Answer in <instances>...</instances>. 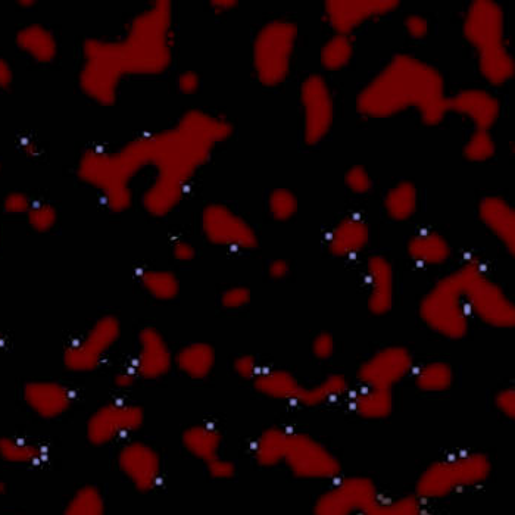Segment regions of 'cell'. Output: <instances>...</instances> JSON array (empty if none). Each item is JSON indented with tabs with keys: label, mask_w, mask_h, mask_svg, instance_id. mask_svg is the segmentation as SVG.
<instances>
[{
	"label": "cell",
	"mask_w": 515,
	"mask_h": 515,
	"mask_svg": "<svg viewBox=\"0 0 515 515\" xmlns=\"http://www.w3.org/2000/svg\"><path fill=\"white\" fill-rule=\"evenodd\" d=\"M232 124L202 111H189L174 129L148 140L146 164L155 165L158 177L143 195V206L155 217L173 211L187 186L212 149L232 134Z\"/></svg>",
	"instance_id": "2"
},
{
	"label": "cell",
	"mask_w": 515,
	"mask_h": 515,
	"mask_svg": "<svg viewBox=\"0 0 515 515\" xmlns=\"http://www.w3.org/2000/svg\"><path fill=\"white\" fill-rule=\"evenodd\" d=\"M345 181L352 192L365 193L371 189L370 176H368L367 170L364 167H360V165L351 168L346 173Z\"/></svg>",
	"instance_id": "46"
},
{
	"label": "cell",
	"mask_w": 515,
	"mask_h": 515,
	"mask_svg": "<svg viewBox=\"0 0 515 515\" xmlns=\"http://www.w3.org/2000/svg\"><path fill=\"white\" fill-rule=\"evenodd\" d=\"M463 277L465 299L474 317L498 329H510L515 323L513 302L483 270L476 259L465 262L458 268Z\"/></svg>",
	"instance_id": "8"
},
{
	"label": "cell",
	"mask_w": 515,
	"mask_h": 515,
	"mask_svg": "<svg viewBox=\"0 0 515 515\" xmlns=\"http://www.w3.org/2000/svg\"><path fill=\"white\" fill-rule=\"evenodd\" d=\"M146 165V139H137L121 151H87L78 162V176L101 192L109 209L126 211L131 204V179Z\"/></svg>",
	"instance_id": "4"
},
{
	"label": "cell",
	"mask_w": 515,
	"mask_h": 515,
	"mask_svg": "<svg viewBox=\"0 0 515 515\" xmlns=\"http://www.w3.org/2000/svg\"><path fill=\"white\" fill-rule=\"evenodd\" d=\"M352 56V43L346 36H337L330 39L321 51V64L327 70H339L348 64Z\"/></svg>",
	"instance_id": "39"
},
{
	"label": "cell",
	"mask_w": 515,
	"mask_h": 515,
	"mask_svg": "<svg viewBox=\"0 0 515 515\" xmlns=\"http://www.w3.org/2000/svg\"><path fill=\"white\" fill-rule=\"evenodd\" d=\"M312 354L318 360H329L335 354V339L330 333H321L312 340Z\"/></svg>",
	"instance_id": "47"
},
{
	"label": "cell",
	"mask_w": 515,
	"mask_h": 515,
	"mask_svg": "<svg viewBox=\"0 0 515 515\" xmlns=\"http://www.w3.org/2000/svg\"><path fill=\"white\" fill-rule=\"evenodd\" d=\"M46 457L39 443L23 438H0V458L12 464H36Z\"/></svg>",
	"instance_id": "34"
},
{
	"label": "cell",
	"mask_w": 515,
	"mask_h": 515,
	"mask_svg": "<svg viewBox=\"0 0 515 515\" xmlns=\"http://www.w3.org/2000/svg\"><path fill=\"white\" fill-rule=\"evenodd\" d=\"M379 496L376 483L368 477H337L318 496L314 515H364Z\"/></svg>",
	"instance_id": "11"
},
{
	"label": "cell",
	"mask_w": 515,
	"mask_h": 515,
	"mask_svg": "<svg viewBox=\"0 0 515 515\" xmlns=\"http://www.w3.org/2000/svg\"><path fill=\"white\" fill-rule=\"evenodd\" d=\"M118 465L134 488L148 492L161 479V458L151 445L139 440L126 443L118 454Z\"/></svg>",
	"instance_id": "17"
},
{
	"label": "cell",
	"mask_w": 515,
	"mask_h": 515,
	"mask_svg": "<svg viewBox=\"0 0 515 515\" xmlns=\"http://www.w3.org/2000/svg\"><path fill=\"white\" fill-rule=\"evenodd\" d=\"M184 448L199 460L209 463L218 457V451L221 446V433L211 424H198V426L189 427L184 430L183 436Z\"/></svg>",
	"instance_id": "29"
},
{
	"label": "cell",
	"mask_w": 515,
	"mask_h": 515,
	"mask_svg": "<svg viewBox=\"0 0 515 515\" xmlns=\"http://www.w3.org/2000/svg\"><path fill=\"white\" fill-rule=\"evenodd\" d=\"M139 279L146 292L159 301H171L179 295V279L170 271L143 270Z\"/></svg>",
	"instance_id": "35"
},
{
	"label": "cell",
	"mask_w": 515,
	"mask_h": 515,
	"mask_svg": "<svg viewBox=\"0 0 515 515\" xmlns=\"http://www.w3.org/2000/svg\"><path fill=\"white\" fill-rule=\"evenodd\" d=\"M298 211V199L286 189L274 190L270 195V212L276 220L286 221Z\"/></svg>",
	"instance_id": "42"
},
{
	"label": "cell",
	"mask_w": 515,
	"mask_h": 515,
	"mask_svg": "<svg viewBox=\"0 0 515 515\" xmlns=\"http://www.w3.org/2000/svg\"><path fill=\"white\" fill-rule=\"evenodd\" d=\"M255 389L262 395L279 401L299 402L304 385L290 371L262 368L254 379Z\"/></svg>",
	"instance_id": "23"
},
{
	"label": "cell",
	"mask_w": 515,
	"mask_h": 515,
	"mask_svg": "<svg viewBox=\"0 0 515 515\" xmlns=\"http://www.w3.org/2000/svg\"><path fill=\"white\" fill-rule=\"evenodd\" d=\"M414 358L404 346H387L371 355L360 365L358 382L361 386L392 389L396 383L411 376Z\"/></svg>",
	"instance_id": "14"
},
{
	"label": "cell",
	"mask_w": 515,
	"mask_h": 515,
	"mask_svg": "<svg viewBox=\"0 0 515 515\" xmlns=\"http://www.w3.org/2000/svg\"><path fill=\"white\" fill-rule=\"evenodd\" d=\"M23 151L30 156H36L40 154L39 146H37L36 143L31 142V140H26V142H23Z\"/></svg>",
	"instance_id": "56"
},
{
	"label": "cell",
	"mask_w": 515,
	"mask_h": 515,
	"mask_svg": "<svg viewBox=\"0 0 515 515\" xmlns=\"http://www.w3.org/2000/svg\"><path fill=\"white\" fill-rule=\"evenodd\" d=\"M120 335V320L115 315H103L93 323L86 336L74 340L65 348V368L76 373L95 370L106 352L120 339Z\"/></svg>",
	"instance_id": "12"
},
{
	"label": "cell",
	"mask_w": 515,
	"mask_h": 515,
	"mask_svg": "<svg viewBox=\"0 0 515 515\" xmlns=\"http://www.w3.org/2000/svg\"><path fill=\"white\" fill-rule=\"evenodd\" d=\"M170 62L171 3L155 2L134 18L124 39L84 45L80 87L99 105H114L123 77L161 74Z\"/></svg>",
	"instance_id": "1"
},
{
	"label": "cell",
	"mask_w": 515,
	"mask_h": 515,
	"mask_svg": "<svg viewBox=\"0 0 515 515\" xmlns=\"http://www.w3.org/2000/svg\"><path fill=\"white\" fill-rule=\"evenodd\" d=\"M283 463L299 479L335 480L342 474L335 455L307 433L289 432Z\"/></svg>",
	"instance_id": "10"
},
{
	"label": "cell",
	"mask_w": 515,
	"mask_h": 515,
	"mask_svg": "<svg viewBox=\"0 0 515 515\" xmlns=\"http://www.w3.org/2000/svg\"><path fill=\"white\" fill-rule=\"evenodd\" d=\"M233 368L237 376L245 380H252V382L258 376L259 371L262 370L259 367L257 358L252 357V355H240V357H237L233 362Z\"/></svg>",
	"instance_id": "45"
},
{
	"label": "cell",
	"mask_w": 515,
	"mask_h": 515,
	"mask_svg": "<svg viewBox=\"0 0 515 515\" xmlns=\"http://www.w3.org/2000/svg\"><path fill=\"white\" fill-rule=\"evenodd\" d=\"M26 404L43 418H55L64 414L74 401L71 387L53 380H33L24 385Z\"/></svg>",
	"instance_id": "20"
},
{
	"label": "cell",
	"mask_w": 515,
	"mask_h": 515,
	"mask_svg": "<svg viewBox=\"0 0 515 515\" xmlns=\"http://www.w3.org/2000/svg\"><path fill=\"white\" fill-rule=\"evenodd\" d=\"M493 402H495V407L498 408L502 414L507 415V417H514L515 392L513 387L502 389L501 392L496 393L495 398H493Z\"/></svg>",
	"instance_id": "49"
},
{
	"label": "cell",
	"mask_w": 515,
	"mask_h": 515,
	"mask_svg": "<svg viewBox=\"0 0 515 515\" xmlns=\"http://www.w3.org/2000/svg\"><path fill=\"white\" fill-rule=\"evenodd\" d=\"M136 371L133 370V367L124 368V370L118 371L114 377L115 386L123 387V389H127V387H131L136 383L137 380Z\"/></svg>",
	"instance_id": "53"
},
{
	"label": "cell",
	"mask_w": 515,
	"mask_h": 515,
	"mask_svg": "<svg viewBox=\"0 0 515 515\" xmlns=\"http://www.w3.org/2000/svg\"><path fill=\"white\" fill-rule=\"evenodd\" d=\"M420 314L424 323L439 335L449 339H461L467 335L471 314L460 271L443 277L435 284L421 301Z\"/></svg>",
	"instance_id": "7"
},
{
	"label": "cell",
	"mask_w": 515,
	"mask_h": 515,
	"mask_svg": "<svg viewBox=\"0 0 515 515\" xmlns=\"http://www.w3.org/2000/svg\"><path fill=\"white\" fill-rule=\"evenodd\" d=\"M496 146L492 140L489 131L476 130L473 136L468 140L464 148V155L468 161H486L495 155Z\"/></svg>",
	"instance_id": "40"
},
{
	"label": "cell",
	"mask_w": 515,
	"mask_h": 515,
	"mask_svg": "<svg viewBox=\"0 0 515 515\" xmlns=\"http://www.w3.org/2000/svg\"><path fill=\"white\" fill-rule=\"evenodd\" d=\"M415 386L423 392H443L454 382V371L446 362H426L412 370Z\"/></svg>",
	"instance_id": "33"
},
{
	"label": "cell",
	"mask_w": 515,
	"mask_h": 515,
	"mask_svg": "<svg viewBox=\"0 0 515 515\" xmlns=\"http://www.w3.org/2000/svg\"><path fill=\"white\" fill-rule=\"evenodd\" d=\"M424 502L417 495L399 496V498H379L373 502L364 515H423Z\"/></svg>",
	"instance_id": "36"
},
{
	"label": "cell",
	"mask_w": 515,
	"mask_h": 515,
	"mask_svg": "<svg viewBox=\"0 0 515 515\" xmlns=\"http://www.w3.org/2000/svg\"><path fill=\"white\" fill-rule=\"evenodd\" d=\"M455 111L473 121L477 130L489 131L498 120L499 103L482 90H465L454 98H448V112Z\"/></svg>",
	"instance_id": "21"
},
{
	"label": "cell",
	"mask_w": 515,
	"mask_h": 515,
	"mask_svg": "<svg viewBox=\"0 0 515 515\" xmlns=\"http://www.w3.org/2000/svg\"><path fill=\"white\" fill-rule=\"evenodd\" d=\"M215 360V349L212 348L208 343L195 342L189 343V345L183 346L176 357L177 367L183 371L186 376L192 377V379H205L214 370Z\"/></svg>",
	"instance_id": "28"
},
{
	"label": "cell",
	"mask_w": 515,
	"mask_h": 515,
	"mask_svg": "<svg viewBox=\"0 0 515 515\" xmlns=\"http://www.w3.org/2000/svg\"><path fill=\"white\" fill-rule=\"evenodd\" d=\"M423 515H432V514H429V513H427V511H426V513H424Z\"/></svg>",
	"instance_id": "58"
},
{
	"label": "cell",
	"mask_w": 515,
	"mask_h": 515,
	"mask_svg": "<svg viewBox=\"0 0 515 515\" xmlns=\"http://www.w3.org/2000/svg\"><path fill=\"white\" fill-rule=\"evenodd\" d=\"M14 83V70L11 64L0 58V89H9Z\"/></svg>",
	"instance_id": "54"
},
{
	"label": "cell",
	"mask_w": 515,
	"mask_h": 515,
	"mask_svg": "<svg viewBox=\"0 0 515 515\" xmlns=\"http://www.w3.org/2000/svg\"><path fill=\"white\" fill-rule=\"evenodd\" d=\"M367 280L370 287L368 309L383 315L393 305V268L383 257H371L367 262Z\"/></svg>",
	"instance_id": "22"
},
{
	"label": "cell",
	"mask_w": 515,
	"mask_h": 515,
	"mask_svg": "<svg viewBox=\"0 0 515 515\" xmlns=\"http://www.w3.org/2000/svg\"><path fill=\"white\" fill-rule=\"evenodd\" d=\"M301 99L305 111V142L315 145L332 129V93L323 78L311 76L302 84Z\"/></svg>",
	"instance_id": "16"
},
{
	"label": "cell",
	"mask_w": 515,
	"mask_h": 515,
	"mask_svg": "<svg viewBox=\"0 0 515 515\" xmlns=\"http://www.w3.org/2000/svg\"><path fill=\"white\" fill-rule=\"evenodd\" d=\"M202 229L206 239L214 245L233 249H254L258 246L254 229L224 205L206 206L202 214Z\"/></svg>",
	"instance_id": "15"
},
{
	"label": "cell",
	"mask_w": 515,
	"mask_h": 515,
	"mask_svg": "<svg viewBox=\"0 0 515 515\" xmlns=\"http://www.w3.org/2000/svg\"><path fill=\"white\" fill-rule=\"evenodd\" d=\"M17 46L28 58L40 64H49L58 55V42L48 28L31 24L21 28L17 34Z\"/></svg>",
	"instance_id": "25"
},
{
	"label": "cell",
	"mask_w": 515,
	"mask_h": 515,
	"mask_svg": "<svg viewBox=\"0 0 515 515\" xmlns=\"http://www.w3.org/2000/svg\"><path fill=\"white\" fill-rule=\"evenodd\" d=\"M139 348H137L136 358H134L133 370L142 379H159L171 370L174 357L164 336L154 329L145 327L139 333Z\"/></svg>",
	"instance_id": "18"
},
{
	"label": "cell",
	"mask_w": 515,
	"mask_h": 515,
	"mask_svg": "<svg viewBox=\"0 0 515 515\" xmlns=\"http://www.w3.org/2000/svg\"><path fill=\"white\" fill-rule=\"evenodd\" d=\"M357 108L373 118L392 117L415 108L427 126H438L448 112V98L436 68L412 56L398 55L364 87Z\"/></svg>",
	"instance_id": "3"
},
{
	"label": "cell",
	"mask_w": 515,
	"mask_h": 515,
	"mask_svg": "<svg viewBox=\"0 0 515 515\" xmlns=\"http://www.w3.org/2000/svg\"><path fill=\"white\" fill-rule=\"evenodd\" d=\"M199 76L193 71H186L179 77V89L184 95H193L199 89Z\"/></svg>",
	"instance_id": "51"
},
{
	"label": "cell",
	"mask_w": 515,
	"mask_h": 515,
	"mask_svg": "<svg viewBox=\"0 0 515 515\" xmlns=\"http://www.w3.org/2000/svg\"><path fill=\"white\" fill-rule=\"evenodd\" d=\"M212 5L221 6V8H224V9H232L233 6L237 5V2H223V0H221V2H214V3H212Z\"/></svg>",
	"instance_id": "57"
},
{
	"label": "cell",
	"mask_w": 515,
	"mask_h": 515,
	"mask_svg": "<svg viewBox=\"0 0 515 515\" xmlns=\"http://www.w3.org/2000/svg\"><path fill=\"white\" fill-rule=\"evenodd\" d=\"M251 290L248 287H230L221 296V304L227 309H237L245 307L251 302Z\"/></svg>",
	"instance_id": "43"
},
{
	"label": "cell",
	"mask_w": 515,
	"mask_h": 515,
	"mask_svg": "<svg viewBox=\"0 0 515 515\" xmlns=\"http://www.w3.org/2000/svg\"><path fill=\"white\" fill-rule=\"evenodd\" d=\"M290 267L286 261L283 259H276V261L271 262L270 267H268V273L273 279H284V277L289 274Z\"/></svg>",
	"instance_id": "55"
},
{
	"label": "cell",
	"mask_w": 515,
	"mask_h": 515,
	"mask_svg": "<svg viewBox=\"0 0 515 515\" xmlns=\"http://www.w3.org/2000/svg\"><path fill=\"white\" fill-rule=\"evenodd\" d=\"M417 208V190L414 184L399 183L386 196L387 214L393 220L404 221L410 218Z\"/></svg>",
	"instance_id": "37"
},
{
	"label": "cell",
	"mask_w": 515,
	"mask_h": 515,
	"mask_svg": "<svg viewBox=\"0 0 515 515\" xmlns=\"http://www.w3.org/2000/svg\"><path fill=\"white\" fill-rule=\"evenodd\" d=\"M145 421V411L139 405L112 401L102 405L87 420V439L93 445H106L136 432Z\"/></svg>",
	"instance_id": "13"
},
{
	"label": "cell",
	"mask_w": 515,
	"mask_h": 515,
	"mask_svg": "<svg viewBox=\"0 0 515 515\" xmlns=\"http://www.w3.org/2000/svg\"><path fill=\"white\" fill-rule=\"evenodd\" d=\"M28 224L37 233H46L55 227L58 214L51 204L46 202H33L30 211L27 212Z\"/></svg>",
	"instance_id": "41"
},
{
	"label": "cell",
	"mask_w": 515,
	"mask_h": 515,
	"mask_svg": "<svg viewBox=\"0 0 515 515\" xmlns=\"http://www.w3.org/2000/svg\"><path fill=\"white\" fill-rule=\"evenodd\" d=\"M408 254L414 261L424 265L442 264L451 255L448 242L438 233H423L412 237Z\"/></svg>",
	"instance_id": "30"
},
{
	"label": "cell",
	"mask_w": 515,
	"mask_h": 515,
	"mask_svg": "<svg viewBox=\"0 0 515 515\" xmlns=\"http://www.w3.org/2000/svg\"><path fill=\"white\" fill-rule=\"evenodd\" d=\"M368 237H370V232H368L367 224L362 223L361 220L349 218V220L342 221L330 234V252L336 257H351L367 245Z\"/></svg>",
	"instance_id": "26"
},
{
	"label": "cell",
	"mask_w": 515,
	"mask_h": 515,
	"mask_svg": "<svg viewBox=\"0 0 515 515\" xmlns=\"http://www.w3.org/2000/svg\"><path fill=\"white\" fill-rule=\"evenodd\" d=\"M468 42L479 52L480 71L492 84H502L514 76V59L505 46L504 14L496 3H471L464 23Z\"/></svg>",
	"instance_id": "5"
},
{
	"label": "cell",
	"mask_w": 515,
	"mask_h": 515,
	"mask_svg": "<svg viewBox=\"0 0 515 515\" xmlns=\"http://www.w3.org/2000/svg\"><path fill=\"white\" fill-rule=\"evenodd\" d=\"M405 27H407L410 36L415 37V39H421V37L426 36L427 31H429L426 18L418 17V15L408 17L407 21H405Z\"/></svg>",
	"instance_id": "50"
},
{
	"label": "cell",
	"mask_w": 515,
	"mask_h": 515,
	"mask_svg": "<svg viewBox=\"0 0 515 515\" xmlns=\"http://www.w3.org/2000/svg\"><path fill=\"white\" fill-rule=\"evenodd\" d=\"M352 411L367 420L389 417L393 410L392 389L361 386L351 398Z\"/></svg>",
	"instance_id": "27"
},
{
	"label": "cell",
	"mask_w": 515,
	"mask_h": 515,
	"mask_svg": "<svg viewBox=\"0 0 515 515\" xmlns=\"http://www.w3.org/2000/svg\"><path fill=\"white\" fill-rule=\"evenodd\" d=\"M480 217L514 255L515 248V214L504 199L486 198L480 204Z\"/></svg>",
	"instance_id": "24"
},
{
	"label": "cell",
	"mask_w": 515,
	"mask_h": 515,
	"mask_svg": "<svg viewBox=\"0 0 515 515\" xmlns=\"http://www.w3.org/2000/svg\"><path fill=\"white\" fill-rule=\"evenodd\" d=\"M64 515H105V501L96 486H83L68 501Z\"/></svg>",
	"instance_id": "38"
},
{
	"label": "cell",
	"mask_w": 515,
	"mask_h": 515,
	"mask_svg": "<svg viewBox=\"0 0 515 515\" xmlns=\"http://www.w3.org/2000/svg\"><path fill=\"white\" fill-rule=\"evenodd\" d=\"M0 171H2V164H0Z\"/></svg>",
	"instance_id": "59"
},
{
	"label": "cell",
	"mask_w": 515,
	"mask_h": 515,
	"mask_svg": "<svg viewBox=\"0 0 515 515\" xmlns=\"http://www.w3.org/2000/svg\"><path fill=\"white\" fill-rule=\"evenodd\" d=\"M492 473V463L482 452H460L424 468L415 483L421 501L448 498L463 490L483 485Z\"/></svg>",
	"instance_id": "6"
},
{
	"label": "cell",
	"mask_w": 515,
	"mask_h": 515,
	"mask_svg": "<svg viewBox=\"0 0 515 515\" xmlns=\"http://www.w3.org/2000/svg\"><path fill=\"white\" fill-rule=\"evenodd\" d=\"M349 392V382L342 374H329L321 382L304 386L298 404L305 407H318L327 402L336 401L340 396Z\"/></svg>",
	"instance_id": "31"
},
{
	"label": "cell",
	"mask_w": 515,
	"mask_h": 515,
	"mask_svg": "<svg viewBox=\"0 0 515 515\" xmlns=\"http://www.w3.org/2000/svg\"><path fill=\"white\" fill-rule=\"evenodd\" d=\"M31 205H33V201H31L30 196L26 195V193L12 192L5 196L3 211L11 215H27Z\"/></svg>",
	"instance_id": "44"
},
{
	"label": "cell",
	"mask_w": 515,
	"mask_h": 515,
	"mask_svg": "<svg viewBox=\"0 0 515 515\" xmlns=\"http://www.w3.org/2000/svg\"><path fill=\"white\" fill-rule=\"evenodd\" d=\"M398 2H386V0H354V2H327L326 12L329 17L330 24L335 28L340 36H346L351 33L354 28L360 26L364 21L376 17V15L386 14V12L393 11L398 6Z\"/></svg>",
	"instance_id": "19"
},
{
	"label": "cell",
	"mask_w": 515,
	"mask_h": 515,
	"mask_svg": "<svg viewBox=\"0 0 515 515\" xmlns=\"http://www.w3.org/2000/svg\"><path fill=\"white\" fill-rule=\"evenodd\" d=\"M289 430L270 427L258 436L254 445V458L262 467H274L283 463Z\"/></svg>",
	"instance_id": "32"
},
{
	"label": "cell",
	"mask_w": 515,
	"mask_h": 515,
	"mask_svg": "<svg viewBox=\"0 0 515 515\" xmlns=\"http://www.w3.org/2000/svg\"><path fill=\"white\" fill-rule=\"evenodd\" d=\"M298 30L287 21H273L259 31L254 43V67L265 86L286 80Z\"/></svg>",
	"instance_id": "9"
},
{
	"label": "cell",
	"mask_w": 515,
	"mask_h": 515,
	"mask_svg": "<svg viewBox=\"0 0 515 515\" xmlns=\"http://www.w3.org/2000/svg\"><path fill=\"white\" fill-rule=\"evenodd\" d=\"M206 467H208V473L211 474V477H214V479H232L234 474H236V465H234L232 461L224 460V458L221 457L209 461V463H206Z\"/></svg>",
	"instance_id": "48"
},
{
	"label": "cell",
	"mask_w": 515,
	"mask_h": 515,
	"mask_svg": "<svg viewBox=\"0 0 515 515\" xmlns=\"http://www.w3.org/2000/svg\"><path fill=\"white\" fill-rule=\"evenodd\" d=\"M173 254L179 261L186 262L195 258L196 251L189 242L180 240V242L174 243Z\"/></svg>",
	"instance_id": "52"
}]
</instances>
